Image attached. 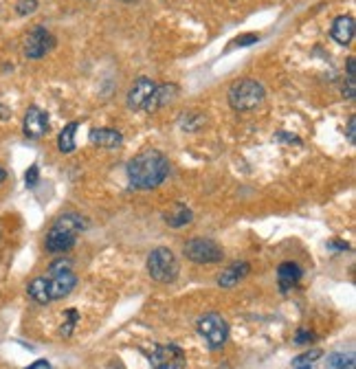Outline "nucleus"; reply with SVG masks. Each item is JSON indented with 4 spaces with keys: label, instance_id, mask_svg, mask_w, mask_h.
Instances as JSON below:
<instances>
[{
    "label": "nucleus",
    "instance_id": "obj_1",
    "mask_svg": "<svg viewBox=\"0 0 356 369\" xmlns=\"http://www.w3.org/2000/svg\"><path fill=\"white\" fill-rule=\"evenodd\" d=\"M126 172H128L130 187L156 189L170 174V160L158 150H143L128 163Z\"/></svg>",
    "mask_w": 356,
    "mask_h": 369
},
{
    "label": "nucleus",
    "instance_id": "obj_2",
    "mask_svg": "<svg viewBox=\"0 0 356 369\" xmlns=\"http://www.w3.org/2000/svg\"><path fill=\"white\" fill-rule=\"evenodd\" d=\"M86 229V218H82L79 213H64L59 216L53 227L49 229L47 233V240H44V246L49 253H66L71 251L75 242H77V235Z\"/></svg>",
    "mask_w": 356,
    "mask_h": 369
},
{
    "label": "nucleus",
    "instance_id": "obj_3",
    "mask_svg": "<svg viewBox=\"0 0 356 369\" xmlns=\"http://www.w3.org/2000/svg\"><path fill=\"white\" fill-rule=\"evenodd\" d=\"M264 97H266V90L260 81L244 77V79H237L229 88V106L237 112H247L260 106Z\"/></svg>",
    "mask_w": 356,
    "mask_h": 369
},
{
    "label": "nucleus",
    "instance_id": "obj_4",
    "mask_svg": "<svg viewBox=\"0 0 356 369\" xmlns=\"http://www.w3.org/2000/svg\"><path fill=\"white\" fill-rule=\"evenodd\" d=\"M47 281H49V297H51V301L69 297L75 291V286H77V277H75V273L71 269V262L64 259V257L53 262L49 266Z\"/></svg>",
    "mask_w": 356,
    "mask_h": 369
},
{
    "label": "nucleus",
    "instance_id": "obj_5",
    "mask_svg": "<svg viewBox=\"0 0 356 369\" xmlns=\"http://www.w3.org/2000/svg\"><path fill=\"white\" fill-rule=\"evenodd\" d=\"M148 273L158 283H172L178 277L176 255L170 249H165V246H158V249H154L148 255Z\"/></svg>",
    "mask_w": 356,
    "mask_h": 369
},
{
    "label": "nucleus",
    "instance_id": "obj_6",
    "mask_svg": "<svg viewBox=\"0 0 356 369\" xmlns=\"http://www.w3.org/2000/svg\"><path fill=\"white\" fill-rule=\"evenodd\" d=\"M196 330H198V334L205 339L209 350H213V352L215 350H222L227 339H229V325H227V321L220 315H215V312H209V315L198 319Z\"/></svg>",
    "mask_w": 356,
    "mask_h": 369
},
{
    "label": "nucleus",
    "instance_id": "obj_7",
    "mask_svg": "<svg viewBox=\"0 0 356 369\" xmlns=\"http://www.w3.org/2000/svg\"><path fill=\"white\" fill-rule=\"evenodd\" d=\"M183 253L187 259L196 262V264H215V262H222L225 251L222 246L209 240V238H191L185 242L183 246Z\"/></svg>",
    "mask_w": 356,
    "mask_h": 369
},
{
    "label": "nucleus",
    "instance_id": "obj_8",
    "mask_svg": "<svg viewBox=\"0 0 356 369\" xmlns=\"http://www.w3.org/2000/svg\"><path fill=\"white\" fill-rule=\"evenodd\" d=\"M185 352L178 345H156L154 352L150 354L152 369H185Z\"/></svg>",
    "mask_w": 356,
    "mask_h": 369
},
{
    "label": "nucleus",
    "instance_id": "obj_9",
    "mask_svg": "<svg viewBox=\"0 0 356 369\" xmlns=\"http://www.w3.org/2000/svg\"><path fill=\"white\" fill-rule=\"evenodd\" d=\"M55 49V37L51 31H47L44 27H35L29 31V35L25 37V55L29 59H42L47 53H51Z\"/></svg>",
    "mask_w": 356,
    "mask_h": 369
},
{
    "label": "nucleus",
    "instance_id": "obj_10",
    "mask_svg": "<svg viewBox=\"0 0 356 369\" xmlns=\"http://www.w3.org/2000/svg\"><path fill=\"white\" fill-rule=\"evenodd\" d=\"M23 132L27 139H42L49 132V115L40 106H29L23 121Z\"/></svg>",
    "mask_w": 356,
    "mask_h": 369
},
{
    "label": "nucleus",
    "instance_id": "obj_11",
    "mask_svg": "<svg viewBox=\"0 0 356 369\" xmlns=\"http://www.w3.org/2000/svg\"><path fill=\"white\" fill-rule=\"evenodd\" d=\"M154 79H150V77H138V79H134V84L130 86V90H128V97H126V106L130 108V110H143L146 108V104H148V99H150V95H152V90H154Z\"/></svg>",
    "mask_w": 356,
    "mask_h": 369
},
{
    "label": "nucleus",
    "instance_id": "obj_12",
    "mask_svg": "<svg viewBox=\"0 0 356 369\" xmlns=\"http://www.w3.org/2000/svg\"><path fill=\"white\" fill-rule=\"evenodd\" d=\"M299 279H302V269L295 262H282L277 266V283H280V291L284 295L295 291Z\"/></svg>",
    "mask_w": 356,
    "mask_h": 369
},
{
    "label": "nucleus",
    "instance_id": "obj_13",
    "mask_svg": "<svg viewBox=\"0 0 356 369\" xmlns=\"http://www.w3.org/2000/svg\"><path fill=\"white\" fill-rule=\"evenodd\" d=\"M178 95V86L176 84H161V86H154L148 104H146V112H156L158 108H163L167 104H172V101L176 99Z\"/></svg>",
    "mask_w": 356,
    "mask_h": 369
},
{
    "label": "nucleus",
    "instance_id": "obj_14",
    "mask_svg": "<svg viewBox=\"0 0 356 369\" xmlns=\"http://www.w3.org/2000/svg\"><path fill=\"white\" fill-rule=\"evenodd\" d=\"M251 273V264L249 262H235L231 264L227 271H222L220 275H218V286L220 288H235L237 283H240L247 275Z\"/></svg>",
    "mask_w": 356,
    "mask_h": 369
},
{
    "label": "nucleus",
    "instance_id": "obj_15",
    "mask_svg": "<svg viewBox=\"0 0 356 369\" xmlns=\"http://www.w3.org/2000/svg\"><path fill=\"white\" fill-rule=\"evenodd\" d=\"M330 35L336 45L341 47H348L352 40H354V18L352 16H339L334 18L332 23V29H330Z\"/></svg>",
    "mask_w": 356,
    "mask_h": 369
},
{
    "label": "nucleus",
    "instance_id": "obj_16",
    "mask_svg": "<svg viewBox=\"0 0 356 369\" xmlns=\"http://www.w3.org/2000/svg\"><path fill=\"white\" fill-rule=\"evenodd\" d=\"M90 143L104 150H114L124 143V134L114 128H95L90 132Z\"/></svg>",
    "mask_w": 356,
    "mask_h": 369
},
{
    "label": "nucleus",
    "instance_id": "obj_17",
    "mask_svg": "<svg viewBox=\"0 0 356 369\" xmlns=\"http://www.w3.org/2000/svg\"><path fill=\"white\" fill-rule=\"evenodd\" d=\"M27 295H29V299H33V301L40 303V305L51 303V297H49V281H47V277H35V279L27 286Z\"/></svg>",
    "mask_w": 356,
    "mask_h": 369
},
{
    "label": "nucleus",
    "instance_id": "obj_18",
    "mask_svg": "<svg viewBox=\"0 0 356 369\" xmlns=\"http://www.w3.org/2000/svg\"><path fill=\"white\" fill-rule=\"evenodd\" d=\"M79 128L77 121H71L69 126H64V130L57 136V148L62 154H73L75 152V130Z\"/></svg>",
    "mask_w": 356,
    "mask_h": 369
},
{
    "label": "nucleus",
    "instance_id": "obj_19",
    "mask_svg": "<svg viewBox=\"0 0 356 369\" xmlns=\"http://www.w3.org/2000/svg\"><path fill=\"white\" fill-rule=\"evenodd\" d=\"M191 211L185 207V204H176V207L172 209V211H167L165 213V222L170 224L172 229H181V227H185V224H189L191 222Z\"/></svg>",
    "mask_w": 356,
    "mask_h": 369
},
{
    "label": "nucleus",
    "instance_id": "obj_20",
    "mask_svg": "<svg viewBox=\"0 0 356 369\" xmlns=\"http://www.w3.org/2000/svg\"><path fill=\"white\" fill-rule=\"evenodd\" d=\"M328 367L330 369H354L356 361L354 354H345V352H336L328 356Z\"/></svg>",
    "mask_w": 356,
    "mask_h": 369
},
{
    "label": "nucleus",
    "instance_id": "obj_21",
    "mask_svg": "<svg viewBox=\"0 0 356 369\" xmlns=\"http://www.w3.org/2000/svg\"><path fill=\"white\" fill-rule=\"evenodd\" d=\"M205 123V117L203 115H198V112H189L181 119V128L187 130V132H196V130H201V126Z\"/></svg>",
    "mask_w": 356,
    "mask_h": 369
},
{
    "label": "nucleus",
    "instance_id": "obj_22",
    "mask_svg": "<svg viewBox=\"0 0 356 369\" xmlns=\"http://www.w3.org/2000/svg\"><path fill=\"white\" fill-rule=\"evenodd\" d=\"M66 317H69V321L62 323V336H71L73 334V327L79 321V312L71 308V310H66Z\"/></svg>",
    "mask_w": 356,
    "mask_h": 369
},
{
    "label": "nucleus",
    "instance_id": "obj_23",
    "mask_svg": "<svg viewBox=\"0 0 356 369\" xmlns=\"http://www.w3.org/2000/svg\"><path fill=\"white\" fill-rule=\"evenodd\" d=\"M321 350H312V352H306V354H302V356H297L295 361H292V365H297V367H302V365H312L316 358H321Z\"/></svg>",
    "mask_w": 356,
    "mask_h": 369
},
{
    "label": "nucleus",
    "instance_id": "obj_24",
    "mask_svg": "<svg viewBox=\"0 0 356 369\" xmlns=\"http://www.w3.org/2000/svg\"><path fill=\"white\" fill-rule=\"evenodd\" d=\"M37 9V0H20L16 5V13L18 16H29Z\"/></svg>",
    "mask_w": 356,
    "mask_h": 369
},
{
    "label": "nucleus",
    "instance_id": "obj_25",
    "mask_svg": "<svg viewBox=\"0 0 356 369\" xmlns=\"http://www.w3.org/2000/svg\"><path fill=\"white\" fill-rule=\"evenodd\" d=\"M257 40H260V35L257 33H242L240 37L233 40V47H251V45H257Z\"/></svg>",
    "mask_w": 356,
    "mask_h": 369
},
{
    "label": "nucleus",
    "instance_id": "obj_26",
    "mask_svg": "<svg viewBox=\"0 0 356 369\" xmlns=\"http://www.w3.org/2000/svg\"><path fill=\"white\" fill-rule=\"evenodd\" d=\"M356 95V77H345V84H343V97L354 99Z\"/></svg>",
    "mask_w": 356,
    "mask_h": 369
},
{
    "label": "nucleus",
    "instance_id": "obj_27",
    "mask_svg": "<svg viewBox=\"0 0 356 369\" xmlns=\"http://www.w3.org/2000/svg\"><path fill=\"white\" fill-rule=\"evenodd\" d=\"M314 341V334L312 332H308V330H297V334H295V343L297 345H308V343H312Z\"/></svg>",
    "mask_w": 356,
    "mask_h": 369
},
{
    "label": "nucleus",
    "instance_id": "obj_28",
    "mask_svg": "<svg viewBox=\"0 0 356 369\" xmlns=\"http://www.w3.org/2000/svg\"><path fill=\"white\" fill-rule=\"evenodd\" d=\"M37 178H40V170H37V165H31V168H29V172L25 174L27 187H35V184H37Z\"/></svg>",
    "mask_w": 356,
    "mask_h": 369
},
{
    "label": "nucleus",
    "instance_id": "obj_29",
    "mask_svg": "<svg viewBox=\"0 0 356 369\" xmlns=\"http://www.w3.org/2000/svg\"><path fill=\"white\" fill-rule=\"evenodd\" d=\"M354 130H356V117L352 115V117H350V121H348V139H350V143H354V141H356Z\"/></svg>",
    "mask_w": 356,
    "mask_h": 369
},
{
    "label": "nucleus",
    "instance_id": "obj_30",
    "mask_svg": "<svg viewBox=\"0 0 356 369\" xmlns=\"http://www.w3.org/2000/svg\"><path fill=\"white\" fill-rule=\"evenodd\" d=\"M25 369H51V363L44 361V358H40V361H35L33 365H29V367H25Z\"/></svg>",
    "mask_w": 356,
    "mask_h": 369
},
{
    "label": "nucleus",
    "instance_id": "obj_31",
    "mask_svg": "<svg viewBox=\"0 0 356 369\" xmlns=\"http://www.w3.org/2000/svg\"><path fill=\"white\" fill-rule=\"evenodd\" d=\"M354 71H356V59L350 57L348 59V77H354Z\"/></svg>",
    "mask_w": 356,
    "mask_h": 369
},
{
    "label": "nucleus",
    "instance_id": "obj_32",
    "mask_svg": "<svg viewBox=\"0 0 356 369\" xmlns=\"http://www.w3.org/2000/svg\"><path fill=\"white\" fill-rule=\"evenodd\" d=\"M330 246H332V249H341V251H348V249H350L348 244H341V242H334V244H330Z\"/></svg>",
    "mask_w": 356,
    "mask_h": 369
},
{
    "label": "nucleus",
    "instance_id": "obj_33",
    "mask_svg": "<svg viewBox=\"0 0 356 369\" xmlns=\"http://www.w3.org/2000/svg\"><path fill=\"white\" fill-rule=\"evenodd\" d=\"M5 178H7V172H5L3 168H0V184H3V182H5Z\"/></svg>",
    "mask_w": 356,
    "mask_h": 369
},
{
    "label": "nucleus",
    "instance_id": "obj_34",
    "mask_svg": "<svg viewBox=\"0 0 356 369\" xmlns=\"http://www.w3.org/2000/svg\"><path fill=\"white\" fill-rule=\"evenodd\" d=\"M312 365H302V367H297V369H310Z\"/></svg>",
    "mask_w": 356,
    "mask_h": 369
}]
</instances>
